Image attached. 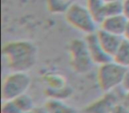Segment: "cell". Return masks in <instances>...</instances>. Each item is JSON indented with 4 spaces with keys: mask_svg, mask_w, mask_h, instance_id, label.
I'll return each mask as SVG.
<instances>
[{
    "mask_svg": "<svg viewBox=\"0 0 129 113\" xmlns=\"http://www.w3.org/2000/svg\"><path fill=\"white\" fill-rule=\"evenodd\" d=\"M2 54L12 72H28L37 61V48L27 40H14L5 43Z\"/></svg>",
    "mask_w": 129,
    "mask_h": 113,
    "instance_id": "1",
    "label": "cell"
},
{
    "mask_svg": "<svg viewBox=\"0 0 129 113\" xmlns=\"http://www.w3.org/2000/svg\"><path fill=\"white\" fill-rule=\"evenodd\" d=\"M128 69L113 60L99 65L96 80L100 89L104 93L115 91L122 86Z\"/></svg>",
    "mask_w": 129,
    "mask_h": 113,
    "instance_id": "2",
    "label": "cell"
},
{
    "mask_svg": "<svg viewBox=\"0 0 129 113\" xmlns=\"http://www.w3.org/2000/svg\"><path fill=\"white\" fill-rule=\"evenodd\" d=\"M67 22L79 32L89 34L95 33L99 28L98 24L95 22L91 13L86 6L74 2L64 14Z\"/></svg>",
    "mask_w": 129,
    "mask_h": 113,
    "instance_id": "3",
    "label": "cell"
},
{
    "mask_svg": "<svg viewBox=\"0 0 129 113\" xmlns=\"http://www.w3.org/2000/svg\"><path fill=\"white\" fill-rule=\"evenodd\" d=\"M69 63L74 72L79 74L88 72L94 63L84 39H74L68 45Z\"/></svg>",
    "mask_w": 129,
    "mask_h": 113,
    "instance_id": "4",
    "label": "cell"
},
{
    "mask_svg": "<svg viewBox=\"0 0 129 113\" xmlns=\"http://www.w3.org/2000/svg\"><path fill=\"white\" fill-rule=\"evenodd\" d=\"M31 82L32 80L27 72H12L3 81V101L13 100L26 94L30 88Z\"/></svg>",
    "mask_w": 129,
    "mask_h": 113,
    "instance_id": "5",
    "label": "cell"
},
{
    "mask_svg": "<svg viewBox=\"0 0 129 113\" xmlns=\"http://www.w3.org/2000/svg\"><path fill=\"white\" fill-rule=\"evenodd\" d=\"M119 101L120 95H117L115 91L107 92L84 107L83 113H111Z\"/></svg>",
    "mask_w": 129,
    "mask_h": 113,
    "instance_id": "6",
    "label": "cell"
},
{
    "mask_svg": "<svg viewBox=\"0 0 129 113\" xmlns=\"http://www.w3.org/2000/svg\"><path fill=\"white\" fill-rule=\"evenodd\" d=\"M84 40L86 42L88 52H89V55L91 57L94 65H101L112 60V58L104 51L103 47L101 46L98 38L96 36V32L87 34Z\"/></svg>",
    "mask_w": 129,
    "mask_h": 113,
    "instance_id": "7",
    "label": "cell"
},
{
    "mask_svg": "<svg viewBox=\"0 0 129 113\" xmlns=\"http://www.w3.org/2000/svg\"><path fill=\"white\" fill-rule=\"evenodd\" d=\"M128 19L123 14L117 15V16H110L104 19L99 25V28L111 33L116 35L124 37Z\"/></svg>",
    "mask_w": 129,
    "mask_h": 113,
    "instance_id": "8",
    "label": "cell"
},
{
    "mask_svg": "<svg viewBox=\"0 0 129 113\" xmlns=\"http://www.w3.org/2000/svg\"><path fill=\"white\" fill-rule=\"evenodd\" d=\"M96 36L100 43L101 46L104 50V51L112 58L115 52L119 47L124 37L116 35L111 33L106 32L101 28H98L96 31Z\"/></svg>",
    "mask_w": 129,
    "mask_h": 113,
    "instance_id": "9",
    "label": "cell"
},
{
    "mask_svg": "<svg viewBox=\"0 0 129 113\" xmlns=\"http://www.w3.org/2000/svg\"><path fill=\"white\" fill-rule=\"evenodd\" d=\"M43 106L48 113H76L74 107L60 99L49 98Z\"/></svg>",
    "mask_w": 129,
    "mask_h": 113,
    "instance_id": "10",
    "label": "cell"
},
{
    "mask_svg": "<svg viewBox=\"0 0 129 113\" xmlns=\"http://www.w3.org/2000/svg\"><path fill=\"white\" fill-rule=\"evenodd\" d=\"M85 6L99 26L105 18V14H104L105 2L104 0H86Z\"/></svg>",
    "mask_w": 129,
    "mask_h": 113,
    "instance_id": "11",
    "label": "cell"
},
{
    "mask_svg": "<svg viewBox=\"0 0 129 113\" xmlns=\"http://www.w3.org/2000/svg\"><path fill=\"white\" fill-rule=\"evenodd\" d=\"M112 60L118 65L129 68V40L124 37L119 47L112 57Z\"/></svg>",
    "mask_w": 129,
    "mask_h": 113,
    "instance_id": "12",
    "label": "cell"
},
{
    "mask_svg": "<svg viewBox=\"0 0 129 113\" xmlns=\"http://www.w3.org/2000/svg\"><path fill=\"white\" fill-rule=\"evenodd\" d=\"M73 3L66 0H46L47 9L53 14H66Z\"/></svg>",
    "mask_w": 129,
    "mask_h": 113,
    "instance_id": "13",
    "label": "cell"
},
{
    "mask_svg": "<svg viewBox=\"0 0 129 113\" xmlns=\"http://www.w3.org/2000/svg\"><path fill=\"white\" fill-rule=\"evenodd\" d=\"M14 102L16 103L18 109H20V113L26 112V111H31L36 109V105L33 98L28 94H23L17 98L13 99Z\"/></svg>",
    "mask_w": 129,
    "mask_h": 113,
    "instance_id": "14",
    "label": "cell"
},
{
    "mask_svg": "<svg viewBox=\"0 0 129 113\" xmlns=\"http://www.w3.org/2000/svg\"><path fill=\"white\" fill-rule=\"evenodd\" d=\"M104 14L105 18L123 14V0H115L112 2L105 3Z\"/></svg>",
    "mask_w": 129,
    "mask_h": 113,
    "instance_id": "15",
    "label": "cell"
},
{
    "mask_svg": "<svg viewBox=\"0 0 129 113\" xmlns=\"http://www.w3.org/2000/svg\"><path fill=\"white\" fill-rule=\"evenodd\" d=\"M1 113H20L13 100L3 101Z\"/></svg>",
    "mask_w": 129,
    "mask_h": 113,
    "instance_id": "16",
    "label": "cell"
},
{
    "mask_svg": "<svg viewBox=\"0 0 129 113\" xmlns=\"http://www.w3.org/2000/svg\"><path fill=\"white\" fill-rule=\"evenodd\" d=\"M120 104L129 111V91H124L122 95H120Z\"/></svg>",
    "mask_w": 129,
    "mask_h": 113,
    "instance_id": "17",
    "label": "cell"
},
{
    "mask_svg": "<svg viewBox=\"0 0 129 113\" xmlns=\"http://www.w3.org/2000/svg\"><path fill=\"white\" fill-rule=\"evenodd\" d=\"M121 88H123L124 91H129V70L127 71L126 74H125Z\"/></svg>",
    "mask_w": 129,
    "mask_h": 113,
    "instance_id": "18",
    "label": "cell"
},
{
    "mask_svg": "<svg viewBox=\"0 0 129 113\" xmlns=\"http://www.w3.org/2000/svg\"><path fill=\"white\" fill-rule=\"evenodd\" d=\"M111 113H129V111L127 109H125L119 102V103H118L115 106V108L112 109Z\"/></svg>",
    "mask_w": 129,
    "mask_h": 113,
    "instance_id": "19",
    "label": "cell"
},
{
    "mask_svg": "<svg viewBox=\"0 0 129 113\" xmlns=\"http://www.w3.org/2000/svg\"><path fill=\"white\" fill-rule=\"evenodd\" d=\"M123 15L129 20V0H123Z\"/></svg>",
    "mask_w": 129,
    "mask_h": 113,
    "instance_id": "20",
    "label": "cell"
},
{
    "mask_svg": "<svg viewBox=\"0 0 129 113\" xmlns=\"http://www.w3.org/2000/svg\"><path fill=\"white\" fill-rule=\"evenodd\" d=\"M34 110H35V113H48V111L46 110L44 106H42V107H36V109H35Z\"/></svg>",
    "mask_w": 129,
    "mask_h": 113,
    "instance_id": "21",
    "label": "cell"
},
{
    "mask_svg": "<svg viewBox=\"0 0 129 113\" xmlns=\"http://www.w3.org/2000/svg\"><path fill=\"white\" fill-rule=\"evenodd\" d=\"M124 37L129 40V20H128V21H127L126 28H125V35H124Z\"/></svg>",
    "mask_w": 129,
    "mask_h": 113,
    "instance_id": "22",
    "label": "cell"
},
{
    "mask_svg": "<svg viewBox=\"0 0 129 113\" xmlns=\"http://www.w3.org/2000/svg\"><path fill=\"white\" fill-rule=\"evenodd\" d=\"M105 3H109V2H112V1H115V0H104Z\"/></svg>",
    "mask_w": 129,
    "mask_h": 113,
    "instance_id": "23",
    "label": "cell"
},
{
    "mask_svg": "<svg viewBox=\"0 0 129 113\" xmlns=\"http://www.w3.org/2000/svg\"><path fill=\"white\" fill-rule=\"evenodd\" d=\"M22 113H35V110H31V111H26V112H22Z\"/></svg>",
    "mask_w": 129,
    "mask_h": 113,
    "instance_id": "24",
    "label": "cell"
},
{
    "mask_svg": "<svg viewBox=\"0 0 129 113\" xmlns=\"http://www.w3.org/2000/svg\"><path fill=\"white\" fill-rule=\"evenodd\" d=\"M66 1H67V2H70V3H74V0H66Z\"/></svg>",
    "mask_w": 129,
    "mask_h": 113,
    "instance_id": "25",
    "label": "cell"
},
{
    "mask_svg": "<svg viewBox=\"0 0 129 113\" xmlns=\"http://www.w3.org/2000/svg\"><path fill=\"white\" fill-rule=\"evenodd\" d=\"M76 113H77V112H76Z\"/></svg>",
    "mask_w": 129,
    "mask_h": 113,
    "instance_id": "26",
    "label": "cell"
}]
</instances>
